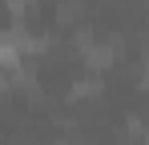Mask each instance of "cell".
Returning a JSON list of instances; mask_svg holds the SVG:
<instances>
[{
	"label": "cell",
	"mask_w": 149,
	"mask_h": 145,
	"mask_svg": "<svg viewBox=\"0 0 149 145\" xmlns=\"http://www.w3.org/2000/svg\"><path fill=\"white\" fill-rule=\"evenodd\" d=\"M93 93H101V81H97V77L77 81V85H73V97H93Z\"/></svg>",
	"instance_id": "7a4b0ae2"
},
{
	"label": "cell",
	"mask_w": 149,
	"mask_h": 145,
	"mask_svg": "<svg viewBox=\"0 0 149 145\" xmlns=\"http://www.w3.org/2000/svg\"><path fill=\"white\" fill-rule=\"evenodd\" d=\"M4 8L20 16V12H28V8H32V0H4Z\"/></svg>",
	"instance_id": "3957f363"
},
{
	"label": "cell",
	"mask_w": 149,
	"mask_h": 145,
	"mask_svg": "<svg viewBox=\"0 0 149 145\" xmlns=\"http://www.w3.org/2000/svg\"><path fill=\"white\" fill-rule=\"evenodd\" d=\"M4 89H8V77H4V72H0V93H4Z\"/></svg>",
	"instance_id": "277c9868"
},
{
	"label": "cell",
	"mask_w": 149,
	"mask_h": 145,
	"mask_svg": "<svg viewBox=\"0 0 149 145\" xmlns=\"http://www.w3.org/2000/svg\"><path fill=\"white\" fill-rule=\"evenodd\" d=\"M81 56H85L93 69H105V65H113V45H109V40H85V45H81Z\"/></svg>",
	"instance_id": "6da1fadb"
}]
</instances>
